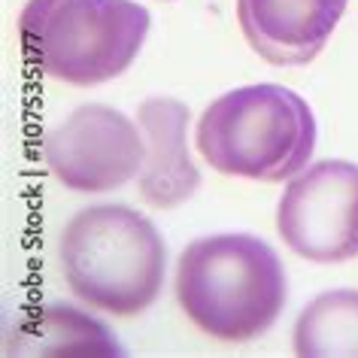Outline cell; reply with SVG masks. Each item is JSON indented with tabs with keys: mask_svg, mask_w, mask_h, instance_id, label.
I'll use <instances>...</instances> for the list:
<instances>
[{
	"mask_svg": "<svg viewBox=\"0 0 358 358\" xmlns=\"http://www.w3.org/2000/svg\"><path fill=\"white\" fill-rule=\"evenodd\" d=\"M176 303L203 334L246 343L271 331L285 307L280 255L252 234L192 240L176 258Z\"/></svg>",
	"mask_w": 358,
	"mask_h": 358,
	"instance_id": "1",
	"label": "cell"
},
{
	"mask_svg": "<svg viewBox=\"0 0 358 358\" xmlns=\"http://www.w3.org/2000/svg\"><path fill=\"white\" fill-rule=\"evenodd\" d=\"M58 264L67 289L85 307L113 316H140L161 294L167 246L140 210L128 203H97L79 210L61 228Z\"/></svg>",
	"mask_w": 358,
	"mask_h": 358,
	"instance_id": "2",
	"label": "cell"
},
{
	"mask_svg": "<svg viewBox=\"0 0 358 358\" xmlns=\"http://www.w3.org/2000/svg\"><path fill=\"white\" fill-rule=\"evenodd\" d=\"M201 158L225 176L289 182L316 149V119L298 92L276 83L231 88L216 97L194 131Z\"/></svg>",
	"mask_w": 358,
	"mask_h": 358,
	"instance_id": "3",
	"label": "cell"
},
{
	"mask_svg": "<svg viewBox=\"0 0 358 358\" xmlns=\"http://www.w3.org/2000/svg\"><path fill=\"white\" fill-rule=\"evenodd\" d=\"M149 28L152 15L137 0H28L19 15L31 67L76 88L122 76Z\"/></svg>",
	"mask_w": 358,
	"mask_h": 358,
	"instance_id": "4",
	"label": "cell"
},
{
	"mask_svg": "<svg viewBox=\"0 0 358 358\" xmlns=\"http://www.w3.org/2000/svg\"><path fill=\"white\" fill-rule=\"evenodd\" d=\"M276 231L298 258L343 264L358 255V164L328 158L289 179Z\"/></svg>",
	"mask_w": 358,
	"mask_h": 358,
	"instance_id": "5",
	"label": "cell"
},
{
	"mask_svg": "<svg viewBox=\"0 0 358 358\" xmlns=\"http://www.w3.org/2000/svg\"><path fill=\"white\" fill-rule=\"evenodd\" d=\"M43 158L64 189L103 194L140 176L146 140L140 124L122 110L106 103H83L46 131Z\"/></svg>",
	"mask_w": 358,
	"mask_h": 358,
	"instance_id": "6",
	"label": "cell"
},
{
	"mask_svg": "<svg viewBox=\"0 0 358 358\" xmlns=\"http://www.w3.org/2000/svg\"><path fill=\"white\" fill-rule=\"evenodd\" d=\"M349 0H237L249 49L267 64L301 67L325 49Z\"/></svg>",
	"mask_w": 358,
	"mask_h": 358,
	"instance_id": "7",
	"label": "cell"
},
{
	"mask_svg": "<svg viewBox=\"0 0 358 358\" xmlns=\"http://www.w3.org/2000/svg\"><path fill=\"white\" fill-rule=\"evenodd\" d=\"M146 158L137 176L140 201L155 210H176L198 192L201 170L189 152V106L176 97H149L137 106Z\"/></svg>",
	"mask_w": 358,
	"mask_h": 358,
	"instance_id": "8",
	"label": "cell"
},
{
	"mask_svg": "<svg viewBox=\"0 0 358 358\" xmlns=\"http://www.w3.org/2000/svg\"><path fill=\"white\" fill-rule=\"evenodd\" d=\"M6 352L24 355H122L110 328L67 303H46L22 313L6 334Z\"/></svg>",
	"mask_w": 358,
	"mask_h": 358,
	"instance_id": "9",
	"label": "cell"
},
{
	"mask_svg": "<svg viewBox=\"0 0 358 358\" xmlns=\"http://www.w3.org/2000/svg\"><path fill=\"white\" fill-rule=\"evenodd\" d=\"M298 355H358V292L337 289L313 298L294 322Z\"/></svg>",
	"mask_w": 358,
	"mask_h": 358,
	"instance_id": "10",
	"label": "cell"
}]
</instances>
